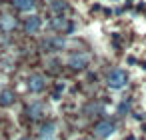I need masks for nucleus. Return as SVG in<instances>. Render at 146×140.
<instances>
[{"label":"nucleus","mask_w":146,"mask_h":140,"mask_svg":"<svg viewBox=\"0 0 146 140\" xmlns=\"http://www.w3.org/2000/svg\"><path fill=\"white\" fill-rule=\"evenodd\" d=\"M106 82H108V86H110L112 90H120V88L126 86V82H128V74H126V70H122V68H114V70L108 74Z\"/></svg>","instance_id":"1"},{"label":"nucleus","mask_w":146,"mask_h":140,"mask_svg":"<svg viewBox=\"0 0 146 140\" xmlns=\"http://www.w3.org/2000/svg\"><path fill=\"white\" fill-rule=\"evenodd\" d=\"M26 86H28V90H30V92L38 94V92H42V90L46 88V78H44L42 74H32V76L28 78Z\"/></svg>","instance_id":"2"},{"label":"nucleus","mask_w":146,"mask_h":140,"mask_svg":"<svg viewBox=\"0 0 146 140\" xmlns=\"http://www.w3.org/2000/svg\"><path fill=\"white\" fill-rule=\"evenodd\" d=\"M40 28H42V18H40V16L30 14V16L24 18V30H26L28 34H36Z\"/></svg>","instance_id":"3"},{"label":"nucleus","mask_w":146,"mask_h":140,"mask_svg":"<svg viewBox=\"0 0 146 140\" xmlns=\"http://www.w3.org/2000/svg\"><path fill=\"white\" fill-rule=\"evenodd\" d=\"M66 62H68V66H72V68L80 70V68H84V66L88 64V56H86L84 52H76V54H70Z\"/></svg>","instance_id":"4"},{"label":"nucleus","mask_w":146,"mask_h":140,"mask_svg":"<svg viewBox=\"0 0 146 140\" xmlns=\"http://www.w3.org/2000/svg\"><path fill=\"white\" fill-rule=\"evenodd\" d=\"M112 132H114V124H112L110 120H102V122H98V124L94 126V134L100 136V138H106V136H110Z\"/></svg>","instance_id":"5"},{"label":"nucleus","mask_w":146,"mask_h":140,"mask_svg":"<svg viewBox=\"0 0 146 140\" xmlns=\"http://www.w3.org/2000/svg\"><path fill=\"white\" fill-rule=\"evenodd\" d=\"M12 4L20 12H32L36 8V0H12Z\"/></svg>","instance_id":"6"},{"label":"nucleus","mask_w":146,"mask_h":140,"mask_svg":"<svg viewBox=\"0 0 146 140\" xmlns=\"http://www.w3.org/2000/svg\"><path fill=\"white\" fill-rule=\"evenodd\" d=\"M14 104V94L12 90L4 88V90H0V108H10Z\"/></svg>","instance_id":"7"},{"label":"nucleus","mask_w":146,"mask_h":140,"mask_svg":"<svg viewBox=\"0 0 146 140\" xmlns=\"http://www.w3.org/2000/svg\"><path fill=\"white\" fill-rule=\"evenodd\" d=\"M64 44H66V42H64L62 38H58V36H50V38L44 40V48H46V50H62Z\"/></svg>","instance_id":"8"},{"label":"nucleus","mask_w":146,"mask_h":140,"mask_svg":"<svg viewBox=\"0 0 146 140\" xmlns=\"http://www.w3.org/2000/svg\"><path fill=\"white\" fill-rule=\"evenodd\" d=\"M50 26H52L54 30H68V28H70L66 16H54V18L50 20Z\"/></svg>","instance_id":"9"},{"label":"nucleus","mask_w":146,"mask_h":140,"mask_svg":"<svg viewBox=\"0 0 146 140\" xmlns=\"http://www.w3.org/2000/svg\"><path fill=\"white\" fill-rule=\"evenodd\" d=\"M50 8H52L54 16H66V10H68V6H66L64 0H54V2L50 4Z\"/></svg>","instance_id":"10"},{"label":"nucleus","mask_w":146,"mask_h":140,"mask_svg":"<svg viewBox=\"0 0 146 140\" xmlns=\"http://www.w3.org/2000/svg\"><path fill=\"white\" fill-rule=\"evenodd\" d=\"M14 26H16V20H14L12 16H8V14H4L2 18H0V28H2V30H6V32H10V30H14Z\"/></svg>","instance_id":"11"},{"label":"nucleus","mask_w":146,"mask_h":140,"mask_svg":"<svg viewBox=\"0 0 146 140\" xmlns=\"http://www.w3.org/2000/svg\"><path fill=\"white\" fill-rule=\"evenodd\" d=\"M28 112H30V116H32V118H40V116H42V104L32 102V104L28 106Z\"/></svg>","instance_id":"12"},{"label":"nucleus","mask_w":146,"mask_h":140,"mask_svg":"<svg viewBox=\"0 0 146 140\" xmlns=\"http://www.w3.org/2000/svg\"><path fill=\"white\" fill-rule=\"evenodd\" d=\"M52 134H54V124H46V126L40 130V138H42V140H50Z\"/></svg>","instance_id":"13"},{"label":"nucleus","mask_w":146,"mask_h":140,"mask_svg":"<svg viewBox=\"0 0 146 140\" xmlns=\"http://www.w3.org/2000/svg\"><path fill=\"white\" fill-rule=\"evenodd\" d=\"M128 108H130V102H128V100L120 102V104H118V114H126V112H128Z\"/></svg>","instance_id":"14"},{"label":"nucleus","mask_w":146,"mask_h":140,"mask_svg":"<svg viewBox=\"0 0 146 140\" xmlns=\"http://www.w3.org/2000/svg\"><path fill=\"white\" fill-rule=\"evenodd\" d=\"M20 140H28V138H20Z\"/></svg>","instance_id":"15"}]
</instances>
